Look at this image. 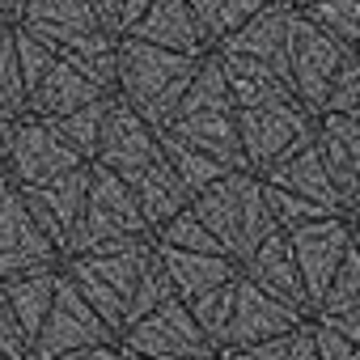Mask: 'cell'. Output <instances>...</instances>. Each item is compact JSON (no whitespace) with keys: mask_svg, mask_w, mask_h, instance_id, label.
I'll list each match as a JSON object with an SVG mask.
<instances>
[{"mask_svg":"<svg viewBox=\"0 0 360 360\" xmlns=\"http://www.w3.org/2000/svg\"><path fill=\"white\" fill-rule=\"evenodd\" d=\"M195 72H200L195 56H178L127 34L119 39V51H115V98H123L153 131H161L169 127Z\"/></svg>","mask_w":360,"mask_h":360,"instance_id":"6da1fadb","label":"cell"},{"mask_svg":"<svg viewBox=\"0 0 360 360\" xmlns=\"http://www.w3.org/2000/svg\"><path fill=\"white\" fill-rule=\"evenodd\" d=\"M161 131L187 140L191 148H200L212 161H221L225 169H246L242 140H238V102L229 94V81L221 72L217 51H208L200 60L195 81L187 85V94H183V102H178L169 127H161Z\"/></svg>","mask_w":360,"mask_h":360,"instance_id":"7a4b0ae2","label":"cell"},{"mask_svg":"<svg viewBox=\"0 0 360 360\" xmlns=\"http://www.w3.org/2000/svg\"><path fill=\"white\" fill-rule=\"evenodd\" d=\"M191 208L233 263H242L255 246H263L276 233V221H271L267 200H263V178L250 169H229L212 187L191 195Z\"/></svg>","mask_w":360,"mask_h":360,"instance_id":"3957f363","label":"cell"},{"mask_svg":"<svg viewBox=\"0 0 360 360\" xmlns=\"http://www.w3.org/2000/svg\"><path fill=\"white\" fill-rule=\"evenodd\" d=\"M153 229L140 217V204L131 195V187L119 174L102 169L89 161V195L85 208L68 233V242L60 246V255H94V250H127L136 242H148Z\"/></svg>","mask_w":360,"mask_h":360,"instance_id":"277c9868","label":"cell"},{"mask_svg":"<svg viewBox=\"0 0 360 360\" xmlns=\"http://www.w3.org/2000/svg\"><path fill=\"white\" fill-rule=\"evenodd\" d=\"M153 255V238L136 242L127 250H94V255H60V276L94 305V314L115 330V339L123 335L127 322V305L131 292L140 284V271Z\"/></svg>","mask_w":360,"mask_h":360,"instance_id":"5b68a950","label":"cell"},{"mask_svg":"<svg viewBox=\"0 0 360 360\" xmlns=\"http://www.w3.org/2000/svg\"><path fill=\"white\" fill-rule=\"evenodd\" d=\"M318 131V119L301 102H271V106H246L238 110V140L250 174H267L297 148H305Z\"/></svg>","mask_w":360,"mask_h":360,"instance_id":"8992f818","label":"cell"},{"mask_svg":"<svg viewBox=\"0 0 360 360\" xmlns=\"http://www.w3.org/2000/svg\"><path fill=\"white\" fill-rule=\"evenodd\" d=\"M0 157H5V174L13 187H39V183H51V178L85 165L56 136V127L30 110H22L18 119L5 123V131H0Z\"/></svg>","mask_w":360,"mask_h":360,"instance_id":"52a82bcc","label":"cell"},{"mask_svg":"<svg viewBox=\"0 0 360 360\" xmlns=\"http://www.w3.org/2000/svg\"><path fill=\"white\" fill-rule=\"evenodd\" d=\"M119 352L153 356V360H217V347L191 318L187 301H178V297H169L165 305H157L153 314L131 322L119 335Z\"/></svg>","mask_w":360,"mask_h":360,"instance_id":"ba28073f","label":"cell"},{"mask_svg":"<svg viewBox=\"0 0 360 360\" xmlns=\"http://www.w3.org/2000/svg\"><path fill=\"white\" fill-rule=\"evenodd\" d=\"M343 60H347V51L314 18L292 9V18H288V85L314 119L322 115V102H326L330 81H335Z\"/></svg>","mask_w":360,"mask_h":360,"instance_id":"9c48e42d","label":"cell"},{"mask_svg":"<svg viewBox=\"0 0 360 360\" xmlns=\"http://www.w3.org/2000/svg\"><path fill=\"white\" fill-rule=\"evenodd\" d=\"M102 343H119L115 330H110V326L94 314V305L60 276V280H56L51 309H47L39 335L30 339L26 360H60V356L85 352V347H102Z\"/></svg>","mask_w":360,"mask_h":360,"instance_id":"30bf717a","label":"cell"},{"mask_svg":"<svg viewBox=\"0 0 360 360\" xmlns=\"http://www.w3.org/2000/svg\"><path fill=\"white\" fill-rule=\"evenodd\" d=\"M153 161H161V140L157 131L123 102L110 94V106H106V123H102V136H98V153H94V165L119 174L123 183H131V178L140 169H148Z\"/></svg>","mask_w":360,"mask_h":360,"instance_id":"8fae6325","label":"cell"},{"mask_svg":"<svg viewBox=\"0 0 360 360\" xmlns=\"http://www.w3.org/2000/svg\"><path fill=\"white\" fill-rule=\"evenodd\" d=\"M284 238L292 246V259H297V271H301V284L309 297V314H314L326 284L335 280L347 246H352V225H347V217H322V221L288 229Z\"/></svg>","mask_w":360,"mask_h":360,"instance_id":"7c38bea8","label":"cell"},{"mask_svg":"<svg viewBox=\"0 0 360 360\" xmlns=\"http://www.w3.org/2000/svg\"><path fill=\"white\" fill-rule=\"evenodd\" d=\"M43 267H60V250L30 217L22 191L9 183L0 191V280L43 271Z\"/></svg>","mask_w":360,"mask_h":360,"instance_id":"4fadbf2b","label":"cell"},{"mask_svg":"<svg viewBox=\"0 0 360 360\" xmlns=\"http://www.w3.org/2000/svg\"><path fill=\"white\" fill-rule=\"evenodd\" d=\"M301 322H305L301 309H292L288 301H280V297L263 292L259 284H250L246 276H238L233 318H229V330H225V343L221 347H255V343H267L276 335H288Z\"/></svg>","mask_w":360,"mask_h":360,"instance_id":"5bb4252c","label":"cell"},{"mask_svg":"<svg viewBox=\"0 0 360 360\" xmlns=\"http://www.w3.org/2000/svg\"><path fill=\"white\" fill-rule=\"evenodd\" d=\"M18 191H22L30 217L39 221V229H43V233L56 242V250H60V246L68 242V233H72L81 208H85V195H89V161L77 165V169H68V174H60V178H51V183L18 187Z\"/></svg>","mask_w":360,"mask_h":360,"instance_id":"9a60e30c","label":"cell"},{"mask_svg":"<svg viewBox=\"0 0 360 360\" xmlns=\"http://www.w3.org/2000/svg\"><path fill=\"white\" fill-rule=\"evenodd\" d=\"M314 144L343 200V212H352L360 204V115H318Z\"/></svg>","mask_w":360,"mask_h":360,"instance_id":"2e32d148","label":"cell"},{"mask_svg":"<svg viewBox=\"0 0 360 360\" xmlns=\"http://www.w3.org/2000/svg\"><path fill=\"white\" fill-rule=\"evenodd\" d=\"M238 276H246L250 284H259L263 292L288 301L292 309H301V314L309 318V297H305V284H301V271H297L292 246H288V238H284L280 229L238 263Z\"/></svg>","mask_w":360,"mask_h":360,"instance_id":"e0dca14e","label":"cell"},{"mask_svg":"<svg viewBox=\"0 0 360 360\" xmlns=\"http://www.w3.org/2000/svg\"><path fill=\"white\" fill-rule=\"evenodd\" d=\"M288 18H292V5H288V0H267V5H263L238 34H229L217 51H238V56L263 60V64H271V68L288 81ZM288 89H292V85H288Z\"/></svg>","mask_w":360,"mask_h":360,"instance_id":"ac0fdd59","label":"cell"},{"mask_svg":"<svg viewBox=\"0 0 360 360\" xmlns=\"http://www.w3.org/2000/svg\"><path fill=\"white\" fill-rule=\"evenodd\" d=\"M131 39L178 51V56H195V60L208 56V43H204V34L195 26V13H191L187 0H153L144 9V18L136 22Z\"/></svg>","mask_w":360,"mask_h":360,"instance_id":"d6986e66","label":"cell"},{"mask_svg":"<svg viewBox=\"0 0 360 360\" xmlns=\"http://www.w3.org/2000/svg\"><path fill=\"white\" fill-rule=\"evenodd\" d=\"M263 183H271V187H280V191H292V195H301V200H309V204H322V208H330V212H339V217H347V212H343V200H339V191H335V183H330V174H326V161H322V153H318L314 140H309L305 148H297L292 157H284L280 165H271V169L263 174Z\"/></svg>","mask_w":360,"mask_h":360,"instance_id":"ffe728a7","label":"cell"},{"mask_svg":"<svg viewBox=\"0 0 360 360\" xmlns=\"http://www.w3.org/2000/svg\"><path fill=\"white\" fill-rule=\"evenodd\" d=\"M153 250H157V259H161V267H165V276H169L178 301H195V297H204L208 288L238 280V263L225 259V255L174 250V246H161V242H153Z\"/></svg>","mask_w":360,"mask_h":360,"instance_id":"44dd1931","label":"cell"},{"mask_svg":"<svg viewBox=\"0 0 360 360\" xmlns=\"http://www.w3.org/2000/svg\"><path fill=\"white\" fill-rule=\"evenodd\" d=\"M217 60H221V72L229 81V94H233L238 110H246V106H271V102H297V94L288 89V81L271 64L238 56V51H217Z\"/></svg>","mask_w":360,"mask_h":360,"instance_id":"7402d4cb","label":"cell"},{"mask_svg":"<svg viewBox=\"0 0 360 360\" xmlns=\"http://www.w3.org/2000/svg\"><path fill=\"white\" fill-rule=\"evenodd\" d=\"M13 26H26L34 39H43L51 51L77 34H89V30H102L89 0H26V9Z\"/></svg>","mask_w":360,"mask_h":360,"instance_id":"603a6c76","label":"cell"},{"mask_svg":"<svg viewBox=\"0 0 360 360\" xmlns=\"http://www.w3.org/2000/svg\"><path fill=\"white\" fill-rule=\"evenodd\" d=\"M98 98H106V89H98L89 77H81L72 64H64V60L56 56V64H51V68L43 72V81L30 89L26 110L39 115V119H56V115H68V110L89 106V102H98Z\"/></svg>","mask_w":360,"mask_h":360,"instance_id":"cb8c5ba5","label":"cell"},{"mask_svg":"<svg viewBox=\"0 0 360 360\" xmlns=\"http://www.w3.org/2000/svg\"><path fill=\"white\" fill-rule=\"evenodd\" d=\"M127 187H131V195H136V204H140V217H144V225H148L153 233H157L174 212H183V208L191 204V191L178 183V174L169 169L165 153H161V161H153L148 169H140Z\"/></svg>","mask_w":360,"mask_h":360,"instance_id":"d4e9b609","label":"cell"},{"mask_svg":"<svg viewBox=\"0 0 360 360\" xmlns=\"http://www.w3.org/2000/svg\"><path fill=\"white\" fill-rule=\"evenodd\" d=\"M56 280H60V267H43V271H26V276H9L0 280V292H5L26 343L39 335L47 309H51V297H56Z\"/></svg>","mask_w":360,"mask_h":360,"instance_id":"484cf974","label":"cell"},{"mask_svg":"<svg viewBox=\"0 0 360 360\" xmlns=\"http://www.w3.org/2000/svg\"><path fill=\"white\" fill-rule=\"evenodd\" d=\"M115 51H119V39L106 30H89V34H77L56 47V56L64 64H72L81 77H89L106 94H115Z\"/></svg>","mask_w":360,"mask_h":360,"instance_id":"4316f807","label":"cell"},{"mask_svg":"<svg viewBox=\"0 0 360 360\" xmlns=\"http://www.w3.org/2000/svg\"><path fill=\"white\" fill-rule=\"evenodd\" d=\"M191 13H195V26L208 43V51H217L229 34H238L267 0H187Z\"/></svg>","mask_w":360,"mask_h":360,"instance_id":"83f0119b","label":"cell"},{"mask_svg":"<svg viewBox=\"0 0 360 360\" xmlns=\"http://www.w3.org/2000/svg\"><path fill=\"white\" fill-rule=\"evenodd\" d=\"M157 140H161V153H165L169 169L178 174V183H183L191 195H200L204 187H212L217 178H225V174H229L221 161H212L208 153L191 148L187 140H178V136H169V131H157Z\"/></svg>","mask_w":360,"mask_h":360,"instance_id":"f1b7e54d","label":"cell"},{"mask_svg":"<svg viewBox=\"0 0 360 360\" xmlns=\"http://www.w3.org/2000/svg\"><path fill=\"white\" fill-rule=\"evenodd\" d=\"M106 106H110V94L98 98V102H89V106H77V110H68V115H56V119H47V123L56 127V136H60L81 161H94L98 136H102V123H106Z\"/></svg>","mask_w":360,"mask_h":360,"instance_id":"f546056e","label":"cell"},{"mask_svg":"<svg viewBox=\"0 0 360 360\" xmlns=\"http://www.w3.org/2000/svg\"><path fill=\"white\" fill-rule=\"evenodd\" d=\"M305 18H314L347 56L360 60V0H314L309 9H301Z\"/></svg>","mask_w":360,"mask_h":360,"instance_id":"4dcf8cb0","label":"cell"},{"mask_svg":"<svg viewBox=\"0 0 360 360\" xmlns=\"http://www.w3.org/2000/svg\"><path fill=\"white\" fill-rule=\"evenodd\" d=\"M153 242H161V246H174V250H195V255H225V246L208 233V225L195 217V208L187 204L183 212H174L157 233H153ZM229 259V255H225Z\"/></svg>","mask_w":360,"mask_h":360,"instance_id":"1f68e13d","label":"cell"},{"mask_svg":"<svg viewBox=\"0 0 360 360\" xmlns=\"http://www.w3.org/2000/svg\"><path fill=\"white\" fill-rule=\"evenodd\" d=\"M233 292H238V280L217 284V288H208L204 297L187 301L191 318L200 322V330L208 335V343H212V347H221V343H225V330H229V318H233Z\"/></svg>","mask_w":360,"mask_h":360,"instance_id":"d6a6232c","label":"cell"},{"mask_svg":"<svg viewBox=\"0 0 360 360\" xmlns=\"http://www.w3.org/2000/svg\"><path fill=\"white\" fill-rule=\"evenodd\" d=\"M356 305H360V250H356V242H352L314 314H343V309H356ZM314 314H309V318H314Z\"/></svg>","mask_w":360,"mask_h":360,"instance_id":"836d02e7","label":"cell"},{"mask_svg":"<svg viewBox=\"0 0 360 360\" xmlns=\"http://www.w3.org/2000/svg\"><path fill=\"white\" fill-rule=\"evenodd\" d=\"M169 297H174V284H169V276H165V267H161V259H157V250H153L148 263H144V271H140V284H136V292H131L123 330H127L131 322H140L144 314H153L157 305H165Z\"/></svg>","mask_w":360,"mask_h":360,"instance_id":"e575fe53","label":"cell"},{"mask_svg":"<svg viewBox=\"0 0 360 360\" xmlns=\"http://www.w3.org/2000/svg\"><path fill=\"white\" fill-rule=\"evenodd\" d=\"M263 200H267V212H271V221H276V229H297V225H309V221H322V217H339V212H330V208H322V204H309V200H301V195H292V191H280V187H271V183H263Z\"/></svg>","mask_w":360,"mask_h":360,"instance_id":"d590c367","label":"cell"},{"mask_svg":"<svg viewBox=\"0 0 360 360\" xmlns=\"http://www.w3.org/2000/svg\"><path fill=\"white\" fill-rule=\"evenodd\" d=\"M13 30V56H18V72H22V89H26V98H30V89L43 81V72L56 64V51L43 43V39H34L26 26H9Z\"/></svg>","mask_w":360,"mask_h":360,"instance_id":"8d00e7d4","label":"cell"},{"mask_svg":"<svg viewBox=\"0 0 360 360\" xmlns=\"http://www.w3.org/2000/svg\"><path fill=\"white\" fill-rule=\"evenodd\" d=\"M322 115H360V60L347 56L330 81V94L322 102Z\"/></svg>","mask_w":360,"mask_h":360,"instance_id":"74e56055","label":"cell"},{"mask_svg":"<svg viewBox=\"0 0 360 360\" xmlns=\"http://www.w3.org/2000/svg\"><path fill=\"white\" fill-rule=\"evenodd\" d=\"M153 5V0H89V9L98 18V26L115 39H127L136 30V22L144 18V9Z\"/></svg>","mask_w":360,"mask_h":360,"instance_id":"f35d334b","label":"cell"},{"mask_svg":"<svg viewBox=\"0 0 360 360\" xmlns=\"http://www.w3.org/2000/svg\"><path fill=\"white\" fill-rule=\"evenodd\" d=\"M0 106L22 115L26 110V89H22V72H18V56H13V30H0Z\"/></svg>","mask_w":360,"mask_h":360,"instance_id":"ab89813d","label":"cell"},{"mask_svg":"<svg viewBox=\"0 0 360 360\" xmlns=\"http://www.w3.org/2000/svg\"><path fill=\"white\" fill-rule=\"evenodd\" d=\"M263 356L271 360H318V343H314V322L305 318L301 326H292L288 335H276L267 343H255Z\"/></svg>","mask_w":360,"mask_h":360,"instance_id":"60d3db41","label":"cell"},{"mask_svg":"<svg viewBox=\"0 0 360 360\" xmlns=\"http://www.w3.org/2000/svg\"><path fill=\"white\" fill-rule=\"evenodd\" d=\"M26 352H30V343H26L22 326H18L5 292H0V360H26Z\"/></svg>","mask_w":360,"mask_h":360,"instance_id":"b9f144b4","label":"cell"},{"mask_svg":"<svg viewBox=\"0 0 360 360\" xmlns=\"http://www.w3.org/2000/svg\"><path fill=\"white\" fill-rule=\"evenodd\" d=\"M314 343H318V360H360V347L352 339H343L339 330L322 326V322H314Z\"/></svg>","mask_w":360,"mask_h":360,"instance_id":"7bdbcfd3","label":"cell"},{"mask_svg":"<svg viewBox=\"0 0 360 360\" xmlns=\"http://www.w3.org/2000/svg\"><path fill=\"white\" fill-rule=\"evenodd\" d=\"M314 322L339 330L343 339H352V343L360 347V305H356V309H343V314H314Z\"/></svg>","mask_w":360,"mask_h":360,"instance_id":"ee69618b","label":"cell"},{"mask_svg":"<svg viewBox=\"0 0 360 360\" xmlns=\"http://www.w3.org/2000/svg\"><path fill=\"white\" fill-rule=\"evenodd\" d=\"M60 360H119V343H102V347H85V352H72V356H60Z\"/></svg>","mask_w":360,"mask_h":360,"instance_id":"f6af8a7d","label":"cell"},{"mask_svg":"<svg viewBox=\"0 0 360 360\" xmlns=\"http://www.w3.org/2000/svg\"><path fill=\"white\" fill-rule=\"evenodd\" d=\"M217 360H271V356H263L259 347H221Z\"/></svg>","mask_w":360,"mask_h":360,"instance_id":"bcb514c9","label":"cell"},{"mask_svg":"<svg viewBox=\"0 0 360 360\" xmlns=\"http://www.w3.org/2000/svg\"><path fill=\"white\" fill-rule=\"evenodd\" d=\"M0 5H5V18H9V26L22 18V9H26V0H0Z\"/></svg>","mask_w":360,"mask_h":360,"instance_id":"7dc6e473","label":"cell"},{"mask_svg":"<svg viewBox=\"0 0 360 360\" xmlns=\"http://www.w3.org/2000/svg\"><path fill=\"white\" fill-rule=\"evenodd\" d=\"M347 225H352V242H356V250H360V204L347 212Z\"/></svg>","mask_w":360,"mask_h":360,"instance_id":"c3c4849f","label":"cell"},{"mask_svg":"<svg viewBox=\"0 0 360 360\" xmlns=\"http://www.w3.org/2000/svg\"><path fill=\"white\" fill-rule=\"evenodd\" d=\"M9 119H18V115H13V110H5V106H0V131H5V123H9Z\"/></svg>","mask_w":360,"mask_h":360,"instance_id":"681fc988","label":"cell"},{"mask_svg":"<svg viewBox=\"0 0 360 360\" xmlns=\"http://www.w3.org/2000/svg\"><path fill=\"white\" fill-rule=\"evenodd\" d=\"M9 187V174H5V157H0V191Z\"/></svg>","mask_w":360,"mask_h":360,"instance_id":"f907efd6","label":"cell"},{"mask_svg":"<svg viewBox=\"0 0 360 360\" xmlns=\"http://www.w3.org/2000/svg\"><path fill=\"white\" fill-rule=\"evenodd\" d=\"M288 5H292V9H309V5H314V0H288Z\"/></svg>","mask_w":360,"mask_h":360,"instance_id":"816d5d0a","label":"cell"},{"mask_svg":"<svg viewBox=\"0 0 360 360\" xmlns=\"http://www.w3.org/2000/svg\"><path fill=\"white\" fill-rule=\"evenodd\" d=\"M123 360H153V356H131V352H119Z\"/></svg>","mask_w":360,"mask_h":360,"instance_id":"f5cc1de1","label":"cell"},{"mask_svg":"<svg viewBox=\"0 0 360 360\" xmlns=\"http://www.w3.org/2000/svg\"><path fill=\"white\" fill-rule=\"evenodd\" d=\"M0 26H9V18H5V5H0Z\"/></svg>","mask_w":360,"mask_h":360,"instance_id":"db71d44e","label":"cell"},{"mask_svg":"<svg viewBox=\"0 0 360 360\" xmlns=\"http://www.w3.org/2000/svg\"><path fill=\"white\" fill-rule=\"evenodd\" d=\"M0 30H5V26H0Z\"/></svg>","mask_w":360,"mask_h":360,"instance_id":"11a10c76","label":"cell"},{"mask_svg":"<svg viewBox=\"0 0 360 360\" xmlns=\"http://www.w3.org/2000/svg\"><path fill=\"white\" fill-rule=\"evenodd\" d=\"M119 360H123V356H119Z\"/></svg>","mask_w":360,"mask_h":360,"instance_id":"9f6ffc18","label":"cell"}]
</instances>
